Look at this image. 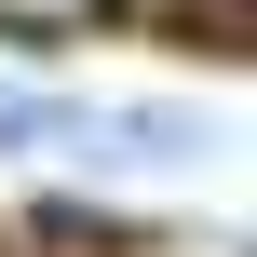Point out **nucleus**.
Listing matches in <instances>:
<instances>
[{
	"label": "nucleus",
	"instance_id": "f03ea898",
	"mask_svg": "<svg viewBox=\"0 0 257 257\" xmlns=\"http://www.w3.org/2000/svg\"><path fill=\"white\" fill-rule=\"evenodd\" d=\"M54 149H68V95L0 81V163H54Z\"/></svg>",
	"mask_w": 257,
	"mask_h": 257
},
{
	"label": "nucleus",
	"instance_id": "f257e3e1",
	"mask_svg": "<svg viewBox=\"0 0 257 257\" xmlns=\"http://www.w3.org/2000/svg\"><path fill=\"white\" fill-rule=\"evenodd\" d=\"M54 163H108V176H190L217 163V122L203 108H68V149Z\"/></svg>",
	"mask_w": 257,
	"mask_h": 257
},
{
	"label": "nucleus",
	"instance_id": "20e7f679",
	"mask_svg": "<svg viewBox=\"0 0 257 257\" xmlns=\"http://www.w3.org/2000/svg\"><path fill=\"white\" fill-rule=\"evenodd\" d=\"M203 14H230V0H203Z\"/></svg>",
	"mask_w": 257,
	"mask_h": 257
},
{
	"label": "nucleus",
	"instance_id": "7ed1b4c3",
	"mask_svg": "<svg viewBox=\"0 0 257 257\" xmlns=\"http://www.w3.org/2000/svg\"><path fill=\"white\" fill-rule=\"evenodd\" d=\"M95 0H0V27H81Z\"/></svg>",
	"mask_w": 257,
	"mask_h": 257
}]
</instances>
